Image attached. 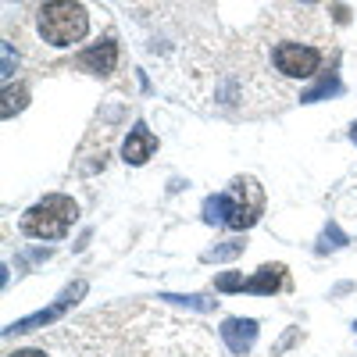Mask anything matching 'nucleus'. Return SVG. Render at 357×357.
Wrapping results in <instances>:
<instances>
[{
	"instance_id": "1a4fd4ad",
	"label": "nucleus",
	"mask_w": 357,
	"mask_h": 357,
	"mask_svg": "<svg viewBox=\"0 0 357 357\" xmlns=\"http://www.w3.org/2000/svg\"><path fill=\"white\" fill-rule=\"evenodd\" d=\"M286 286V264H264L257 268V272L243 282L247 293H257V296H272Z\"/></svg>"
},
{
	"instance_id": "9b49d317",
	"label": "nucleus",
	"mask_w": 357,
	"mask_h": 357,
	"mask_svg": "<svg viewBox=\"0 0 357 357\" xmlns=\"http://www.w3.org/2000/svg\"><path fill=\"white\" fill-rule=\"evenodd\" d=\"M25 104H29V89H25V86H11V82H4V104H0V114L11 118V114H18Z\"/></svg>"
},
{
	"instance_id": "9d476101",
	"label": "nucleus",
	"mask_w": 357,
	"mask_h": 357,
	"mask_svg": "<svg viewBox=\"0 0 357 357\" xmlns=\"http://www.w3.org/2000/svg\"><path fill=\"white\" fill-rule=\"evenodd\" d=\"M340 89H343V86H340V79H336V75L329 72V75H321V79H318V82H314L311 89H304V93L296 97V100H301V104H314V100L329 97V93H340Z\"/></svg>"
},
{
	"instance_id": "20e7f679",
	"label": "nucleus",
	"mask_w": 357,
	"mask_h": 357,
	"mask_svg": "<svg viewBox=\"0 0 357 357\" xmlns=\"http://www.w3.org/2000/svg\"><path fill=\"white\" fill-rule=\"evenodd\" d=\"M75 215H79V207H75L72 197L50 193L18 218V229L29 240H61V236H68V229L75 225Z\"/></svg>"
},
{
	"instance_id": "4468645a",
	"label": "nucleus",
	"mask_w": 357,
	"mask_h": 357,
	"mask_svg": "<svg viewBox=\"0 0 357 357\" xmlns=\"http://www.w3.org/2000/svg\"><path fill=\"white\" fill-rule=\"evenodd\" d=\"M243 282H247L243 275L225 272V275H218V279H215V289H218V293H240V289H243Z\"/></svg>"
},
{
	"instance_id": "423d86ee",
	"label": "nucleus",
	"mask_w": 357,
	"mask_h": 357,
	"mask_svg": "<svg viewBox=\"0 0 357 357\" xmlns=\"http://www.w3.org/2000/svg\"><path fill=\"white\" fill-rule=\"evenodd\" d=\"M154 154H158V136L151 132V126H146V122H132V129L126 136V146H122V161L139 168V165L151 161Z\"/></svg>"
},
{
	"instance_id": "f8f14e48",
	"label": "nucleus",
	"mask_w": 357,
	"mask_h": 357,
	"mask_svg": "<svg viewBox=\"0 0 357 357\" xmlns=\"http://www.w3.org/2000/svg\"><path fill=\"white\" fill-rule=\"evenodd\" d=\"M243 254V243L240 240H229L222 247H211V250H204V261H232V257H240Z\"/></svg>"
},
{
	"instance_id": "6e6552de",
	"label": "nucleus",
	"mask_w": 357,
	"mask_h": 357,
	"mask_svg": "<svg viewBox=\"0 0 357 357\" xmlns=\"http://www.w3.org/2000/svg\"><path fill=\"white\" fill-rule=\"evenodd\" d=\"M222 340L232 354H247L257 340V321L254 318H225L222 321Z\"/></svg>"
},
{
	"instance_id": "ddd939ff",
	"label": "nucleus",
	"mask_w": 357,
	"mask_h": 357,
	"mask_svg": "<svg viewBox=\"0 0 357 357\" xmlns=\"http://www.w3.org/2000/svg\"><path fill=\"white\" fill-rule=\"evenodd\" d=\"M161 301L186 304V307H197V311H215V307H218V301H207V296H175V293H161Z\"/></svg>"
},
{
	"instance_id": "2eb2a0df",
	"label": "nucleus",
	"mask_w": 357,
	"mask_h": 357,
	"mask_svg": "<svg viewBox=\"0 0 357 357\" xmlns=\"http://www.w3.org/2000/svg\"><path fill=\"white\" fill-rule=\"evenodd\" d=\"M15 65H18V57H15L11 43L4 40V82H11V75H15Z\"/></svg>"
},
{
	"instance_id": "f3484780",
	"label": "nucleus",
	"mask_w": 357,
	"mask_h": 357,
	"mask_svg": "<svg viewBox=\"0 0 357 357\" xmlns=\"http://www.w3.org/2000/svg\"><path fill=\"white\" fill-rule=\"evenodd\" d=\"M293 4H314V0H293Z\"/></svg>"
},
{
	"instance_id": "a211bd4d",
	"label": "nucleus",
	"mask_w": 357,
	"mask_h": 357,
	"mask_svg": "<svg viewBox=\"0 0 357 357\" xmlns=\"http://www.w3.org/2000/svg\"><path fill=\"white\" fill-rule=\"evenodd\" d=\"M354 329H357V325H354Z\"/></svg>"
},
{
	"instance_id": "0eeeda50",
	"label": "nucleus",
	"mask_w": 357,
	"mask_h": 357,
	"mask_svg": "<svg viewBox=\"0 0 357 357\" xmlns=\"http://www.w3.org/2000/svg\"><path fill=\"white\" fill-rule=\"evenodd\" d=\"M75 68H82L89 75H111L118 68V43L114 40H100L93 47H86L75 57Z\"/></svg>"
},
{
	"instance_id": "39448f33",
	"label": "nucleus",
	"mask_w": 357,
	"mask_h": 357,
	"mask_svg": "<svg viewBox=\"0 0 357 357\" xmlns=\"http://www.w3.org/2000/svg\"><path fill=\"white\" fill-rule=\"evenodd\" d=\"M86 289H89V286H86V279H75V282H72V286H68L61 296H57V301H54L50 307H43V311H36V314H29V318H22V321L8 325L4 333L11 336V333H33V329H47V325H54L57 318H61V314L75 304V301H82Z\"/></svg>"
},
{
	"instance_id": "dca6fc26",
	"label": "nucleus",
	"mask_w": 357,
	"mask_h": 357,
	"mask_svg": "<svg viewBox=\"0 0 357 357\" xmlns=\"http://www.w3.org/2000/svg\"><path fill=\"white\" fill-rule=\"evenodd\" d=\"M350 139H354V143H357V122H354V126H350Z\"/></svg>"
},
{
	"instance_id": "7ed1b4c3",
	"label": "nucleus",
	"mask_w": 357,
	"mask_h": 357,
	"mask_svg": "<svg viewBox=\"0 0 357 357\" xmlns=\"http://www.w3.org/2000/svg\"><path fill=\"white\" fill-rule=\"evenodd\" d=\"M36 29H40L43 43L72 47V43H82L89 33V11L79 0H47L36 11Z\"/></svg>"
},
{
	"instance_id": "f03ea898",
	"label": "nucleus",
	"mask_w": 357,
	"mask_h": 357,
	"mask_svg": "<svg viewBox=\"0 0 357 357\" xmlns=\"http://www.w3.org/2000/svg\"><path fill=\"white\" fill-rule=\"evenodd\" d=\"M264 215V190L257 178L240 175L232 178V186L218 197L204 200V222L207 225H225V229H250Z\"/></svg>"
},
{
	"instance_id": "f257e3e1",
	"label": "nucleus",
	"mask_w": 357,
	"mask_h": 357,
	"mask_svg": "<svg viewBox=\"0 0 357 357\" xmlns=\"http://www.w3.org/2000/svg\"><path fill=\"white\" fill-rule=\"evenodd\" d=\"M257 61L264 65V72L279 79L289 93L293 82H307L321 72L325 57V43H329V25H325L314 11H304V4H279L275 11H268L264 22L247 36Z\"/></svg>"
}]
</instances>
